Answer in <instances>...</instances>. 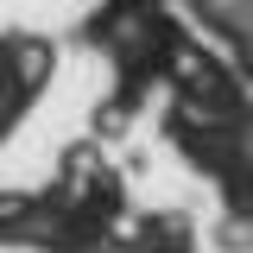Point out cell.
<instances>
[{"instance_id":"6da1fadb","label":"cell","mask_w":253,"mask_h":253,"mask_svg":"<svg viewBox=\"0 0 253 253\" xmlns=\"http://www.w3.org/2000/svg\"><path fill=\"white\" fill-rule=\"evenodd\" d=\"M133 253H190V228L177 215H152L133 234Z\"/></svg>"},{"instance_id":"7a4b0ae2","label":"cell","mask_w":253,"mask_h":253,"mask_svg":"<svg viewBox=\"0 0 253 253\" xmlns=\"http://www.w3.org/2000/svg\"><path fill=\"white\" fill-rule=\"evenodd\" d=\"M152 0H114V13H146Z\"/></svg>"}]
</instances>
